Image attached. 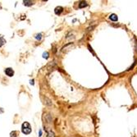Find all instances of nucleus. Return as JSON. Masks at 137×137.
I'll return each mask as SVG.
<instances>
[{"label":"nucleus","mask_w":137,"mask_h":137,"mask_svg":"<svg viewBox=\"0 0 137 137\" xmlns=\"http://www.w3.org/2000/svg\"><path fill=\"white\" fill-rule=\"evenodd\" d=\"M48 134H49V135H48V136H49V137H55V135H54V133L53 131H49V132H48Z\"/></svg>","instance_id":"6e6552de"},{"label":"nucleus","mask_w":137,"mask_h":137,"mask_svg":"<svg viewBox=\"0 0 137 137\" xmlns=\"http://www.w3.org/2000/svg\"><path fill=\"white\" fill-rule=\"evenodd\" d=\"M62 12H63V8H62V7H57L55 8V10H54V12H55V14H57V15H60Z\"/></svg>","instance_id":"7ed1b4c3"},{"label":"nucleus","mask_w":137,"mask_h":137,"mask_svg":"<svg viewBox=\"0 0 137 137\" xmlns=\"http://www.w3.org/2000/svg\"><path fill=\"white\" fill-rule=\"evenodd\" d=\"M30 84H32V85H34V80H30Z\"/></svg>","instance_id":"dca6fc26"},{"label":"nucleus","mask_w":137,"mask_h":137,"mask_svg":"<svg viewBox=\"0 0 137 137\" xmlns=\"http://www.w3.org/2000/svg\"><path fill=\"white\" fill-rule=\"evenodd\" d=\"M4 72H5V74L7 76H12L14 75V71L12 70V68H10V67H8V68H6L5 70H4Z\"/></svg>","instance_id":"f03ea898"},{"label":"nucleus","mask_w":137,"mask_h":137,"mask_svg":"<svg viewBox=\"0 0 137 137\" xmlns=\"http://www.w3.org/2000/svg\"><path fill=\"white\" fill-rule=\"evenodd\" d=\"M43 58H49V54H48V52H45L43 54Z\"/></svg>","instance_id":"1a4fd4ad"},{"label":"nucleus","mask_w":137,"mask_h":137,"mask_svg":"<svg viewBox=\"0 0 137 137\" xmlns=\"http://www.w3.org/2000/svg\"><path fill=\"white\" fill-rule=\"evenodd\" d=\"M41 34H39V35H35V38L37 39V40H41Z\"/></svg>","instance_id":"f8f14e48"},{"label":"nucleus","mask_w":137,"mask_h":137,"mask_svg":"<svg viewBox=\"0 0 137 137\" xmlns=\"http://www.w3.org/2000/svg\"><path fill=\"white\" fill-rule=\"evenodd\" d=\"M6 43V40L4 39V37L3 35H0V47H2L3 45Z\"/></svg>","instance_id":"39448f33"},{"label":"nucleus","mask_w":137,"mask_h":137,"mask_svg":"<svg viewBox=\"0 0 137 137\" xmlns=\"http://www.w3.org/2000/svg\"><path fill=\"white\" fill-rule=\"evenodd\" d=\"M94 27H95L94 25H93V26H91V27H89V28H87V31H90V30H92Z\"/></svg>","instance_id":"ddd939ff"},{"label":"nucleus","mask_w":137,"mask_h":137,"mask_svg":"<svg viewBox=\"0 0 137 137\" xmlns=\"http://www.w3.org/2000/svg\"><path fill=\"white\" fill-rule=\"evenodd\" d=\"M87 7V3L86 2H80L79 4V8H83V7Z\"/></svg>","instance_id":"423d86ee"},{"label":"nucleus","mask_w":137,"mask_h":137,"mask_svg":"<svg viewBox=\"0 0 137 137\" xmlns=\"http://www.w3.org/2000/svg\"><path fill=\"white\" fill-rule=\"evenodd\" d=\"M0 8H1V7H0Z\"/></svg>","instance_id":"f3484780"},{"label":"nucleus","mask_w":137,"mask_h":137,"mask_svg":"<svg viewBox=\"0 0 137 137\" xmlns=\"http://www.w3.org/2000/svg\"><path fill=\"white\" fill-rule=\"evenodd\" d=\"M109 19H110L111 21H112V22H117V21L118 20V17H117V16L116 15V14L112 13L109 16Z\"/></svg>","instance_id":"20e7f679"},{"label":"nucleus","mask_w":137,"mask_h":137,"mask_svg":"<svg viewBox=\"0 0 137 137\" xmlns=\"http://www.w3.org/2000/svg\"><path fill=\"white\" fill-rule=\"evenodd\" d=\"M17 131H12V133H11V137H17Z\"/></svg>","instance_id":"9d476101"},{"label":"nucleus","mask_w":137,"mask_h":137,"mask_svg":"<svg viewBox=\"0 0 137 137\" xmlns=\"http://www.w3.org/2000/svg\"><path fill=\"white\" fill-rule=\"evenodd\" d=\"M88 48H89V49H90V52H92V53H93V54H94V51H93V49H92V48L90 47V44H89V45H88Z\"/></svg>","instance_id":"4468645a"},{"label":"nucleus","mask_w":137,"mask_h":137,"mask_svg":"<svg viewBox=\"0 0 137 137\" xmlns=\"http://www.w3.org/2000/svg\"><path fill=\"white\" fill-rule=\"evenodd\" d=\"M24 5L25 6H31L33 4V2L32 1H24Z\"/></svg>","instance_id":"0eeeda50"},{"label":"nucleus","mask_w":137,"mask_h":137,"mask_svg":"<svg viewBox=\"0 0 137 137\" xmlns=\"http://www.w3.org/2000/svg\"><path fill=\"white\" fill-rule=\"evenodd\" d=\"M135 64H136V62H134V63H133V65H132L131 67H130V68L128 69V71H130V70H132V68H133V67H135Z\"/></svg>","instance_id":"2eb2a0df"},{"label":"nucleus","mask_w":137,"mask_h":137,"mask_svg":"<svg viewBox=\"0 0 137 137\" xmlns=\"http://www.w3.org/2000/svg\"><path fill=\"white\" fill-rule=\"evenodd\" d=\"M22 132L25 135H28L31 132V127H30V125L28 123V122H24L22 124Z\"/></svg>","instance_id":"f257e3e1"},{"label":"nucleus","mask_w":137,"mask_h":137,"mask_svg":"<svg viewBox=\"0 0 137 137\" xmlns=\"http://www.w3.org/2000/svg\"><path fill=\"white\" fill-rule=\"evenodd\" d=\"M134 40H135V51H137V40L135 38H134Z\"/></svg>","instance_id":"9b49d317"}]
</instances>
